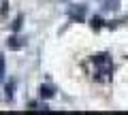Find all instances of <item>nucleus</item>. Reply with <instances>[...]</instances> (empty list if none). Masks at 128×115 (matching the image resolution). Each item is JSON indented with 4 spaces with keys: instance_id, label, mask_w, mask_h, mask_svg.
<instances>
[{
    "instance_id": "nucleus-1",
    "label": "nucleus",
    "mask_w": 128,
    "mask_h": 115,
    "mask_svg": "<svg viewBox=\"0 0 128 115\" xmlns=\"http://www.w3.org/2000/svg\"><path fill=\"white\" fill-rule=\"evenodd\" d=\"M92 68H94V77L98 81H109L111 73H113V62H111V55L109 53H100V55H94L90 60Z\"/></svg>"
},
{
    "instance_id": "nucleus-2",
    "label": "nucleus",
    "mask_w": 128,
    "mask_h": 115,
    "mask_svg": "<svg viewBox=\"0 0 128 115\" xmlns=\"http://www.w3.org/2000/svg\"><path fill=\"white\" fill-rule=\"evenodd\" d=\"M68 13H70V17H73V19H77V21H81V19L83 17H86V6H70V9H68Z\"/></svg>"
},
{
    "instance_id": "nucleus-3",
    "label": "nucleus",
    "mask_w": 128,
    "mask_h": 115,
    "mask_svg": "<svg viewBox=\"0 0 128 115\" xmlns=\"http://www.w3.org/2000/svg\"><path fill=\"white\" fill-rule=\"evenodd\" d=\"M6 45H9L11 49H19V47L26 45V41H22V38H17V36H11L9 41H6Z\"/></svg>"
},
{
    "instance_id": "nucleus-4",
    "label": "nucleus",
    "mask_w": 128,
    "mask_h": 115,
    "mask_svg": "<svg viewBox=\"0 0 128 115\" xmlns=\"http://www.w3.org/2000/svg\"><path fill=\"white\" fill-rule=\"evenodd\" d=\"M38 92H41L43 98H51V96H54V88H51V85H41Z\"/></svg>"
},
{
    "instance_id": "nucleus-5",
    "label": "nucleus",
    "mask_w": 128,
    "mask_h": 115,
    "mask_svg": "<svg viewBox=\"0 0 128 115\" xmlns=\"http://www.w3.org/2000/svg\"><path fill=\"white\" fill-rule=\"evenodd\" d=\"M4 77V55L0 53V79Z\"/></svg>"
},
{
    "instance_id": "nucleus-6",
    "label": "nucleus",
    "mask_w": 128,
    "mask_h": 115,
    "mask_svg": "<svg viewBox=\"0 0 128 115\" xmlns=\"http://www.w3.org/2000/svg\"><path fill=\"white\" fill-rule=\"evenodd\" d=\"M19 26H22V15H19V17L15 19V23H13V30H15V32L19 30Z\"/></svg>"
},
{
    "instance_id": "nucleus-7",
    "label": "nucleus",
    "mask_w": 128,
    "mask_h": 115,
    "mask_svg": "<svg viewBox=\"0 0 128 115\" xmlns=\"http://www.w3.org/2000/svg\"><path fill=\"white\" fill-rule=\"evenodd\" d=\"M6 98H9V100L13 98V85H6Z\"/></svg>"
}]
</instances>
